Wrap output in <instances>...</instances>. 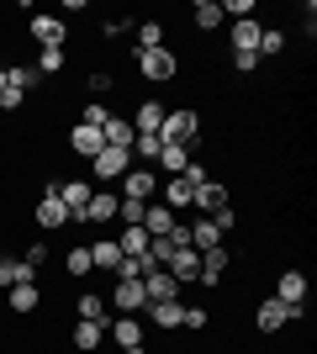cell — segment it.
I'll use <instances>...</instances> for the list:
<instances>
[{
  "mask_svg": "<svg viewBox=\"0 0 317 354\" xmlns=\"http://www.w3.org/2000/svg\"><path fill=\"white\" fill-rule=\"evenodd\" d=\"M79 317H106V301L101 296H79Z\"/></svg>",
  "mask_w": 317,
  "mask_h": 354,
  "instance_id": "cell-39",
  "label": "cell"
},
{
  "mask_svg": "<svg viewBox=\"0 0 317 354\" xmlns=\"http://www.w3.org/2000/svg\"><path fill=\"white\" fill-rule=\"evenodd\" d=\"M53 196H59V201H64V212H69V222H79V212L90 207L95 185H90V180H59V185H53Z\"/></svg>",
  "mask_w": 317,
  "mask_h": 354,
  "instance_id": "cell-4",
  "label": "cell"
},
{
  "mask_svg": "<svg viewBox=\"0 0 317 354\" xmlns=\"http://www.w3.org/2000/svg\"><path fill=\"white\" fill-rule=\"evenodd\" d=\"M90 164H95V180H122L127 169H133V153H127V148H111V143H106Z\"/></svg>",
  "mask_w": 317,
  "mask_h": 354,
  "instance_id": "cell-6",
  "label": "cell"
},
{
  "mask_svg": "<svg viewBox=\"0 0 317 354\" xmlns=\"http://www.w3.org/2000/svg\"><path fill=\"white\" fill-rule=\"evenodd\" d=\"M153 323L159 328H180V317H185V301H153Z\"/></svg>",
  "mask_w": 317,
  "mask_h": 354,
  "instance_id": "cell-30",
  "label": "cell"
},
{
  "mask_svg": "<svg viewBox=\"0 0 317 354\" xmlns=\"http://www.w3.org/2000/svg\"><path fill=\"white\" fill-rule=\"evenodd\" d=\"M117 207H122V196L95 191V196H90V207L79 212V222H117Z\"/></svg>",
  "mask_w": 317,
  "mask_h": 354,
  "instance_id": "cell-12",
  "label": "cell"
},
{
  "mask_svg": "<svg viewBox=\"0 0 317 354\" xmlns=\"http://www.w3.org/2000/svg\"><path fill=\"white\" fill-rule=\"evenodd\" d=\"M69 148H75L79 159H95V153L106 148V138L95 133V127H75V133H69Z\"/></svg>",
  "mask_w": 317,
  "mask_h": 354,
  "instance_id": "cell-23",
  "label": "cell"
},
{
  "mask_svg": "<svg viewBox=\"0 0 317 354\" xmlns=\"http://www.w3.org/2000/svg\"><path fill=\"white\" fill-rule=\"evenodd\" d=\"M101 138H106L111 148H133V122H127V117H111V122L101 127Z\"/></svg>",
  "mask_w": 317,
  "mask_h": 354,
  "instance_id": "cell-28",
  "label": "cell"
},
{
  "mask_svg": "<svg viewBox=\"0 0 317 354\" xmlns=\"http://www.w3.org/2000/svg\"><path fill=\"white\" fill-rule=\"evenodd\" d=\"M27 281H37V270L27 265V259H0V291H11V286H27Z\"/></svg>",
  "mask_w": 317,
  "mask_h": 354,
  "instance_id": "cell-16",
  "label": "cell"
},
{
  "mask_svg": "<svg viewBox=\"0 0 317 354\" xmlns=\"http://www.w3.org/2000/svg\"><path fill=\"white\" fill-rule=\"evenodd\" d=\"M211 222H217V233H227V227L238 222V212H233V207H222V212H217V217H211Z\"/></svg>",
  "mask_w": 317,
  "mask_h": 354,
  "instance_id": "cell-44",
  "label": "cell"
},
{
  "mask_svg": "<svg viewBox=\"0 0 317 354\" xmlns=\"http://www.w3.org/2000/svg\"><path fill=\"white\" fill-rule=\"evenodd\" d=\"M169 275H175V286H185V281H196V270H201V254L196 249H180V254H175V259H169Z\"/></svg>",
  "mask_w": 317,
  "mask_h": 354,
  "instance_id": "cell-21",
  "label": "cell"
},
{
  "mask_svg": "<svg viewBox=\"0 0 317 354\" xmlns=\"http://www.w3.org/2000/svg\"><path fill=\"white\" fill-rule=\"evenodd\" d=\"M106 328H111V317H79L69 339H75V349L90 354V349H101V344H106Z\"/></svg>",
  "mask_w": 317,
  "mask_h": 354,
  "instance_id": "cell-7",
  "label": "cell"
},
{
  "mask_svg": "<svg viewBox=\"0 0 317 354\" xmlns=\"http://www.w3.org/2000/svg\"><path fill=\"white\" fill-rule=\"evenodd\" d=\"M196 133H201V117H196V111H164L159 143H180V148H191V143H196Z\"/></svg>",
  "mask_w": 317,
  "mask_h": 354,
  "instance_id": "cell-2",
  "label": "cell"
},
{
  "mask_svg": "<svg viewBox=\"0 0 317 354\" xmlns=\"http://www.w3.org/2000/svg\"><path fill=\"white\" fill-rule=\"evenodd\" d=\"M307 317V307H286V301H259V312H254V323H259V333H275V328H286V323H302Z\"/></svg>",
  "mask_w": 317,
  "mask_h": 354,
  "instance_id": "cell-3",
  "label": "cell"
},
{
  "mask_svg": "<svg viewBox=\"0 0 317 354\" xmlns=\"http://www.w3.org/2000/svg\"><path fill=\"white\" fill-rule=\"evenodd\" d=\"M111 85H117V80H111V74H106V69H95V74H90V90H95V95H106V90H111Z\"/></svg>",
  "mask_w": 317,
  "mask_h": 354,
  "instance_id": "cell-43",
  "label": "cell"
},
{
  "mask_svg": "<svg viewBox=\"0 0 317 354\" xmlns=\"http://www.w3.org/2000/svg\"><path fill=\"white\" fill-rule=\"evenodd\" d=\"M191 207H201L206 217H217V212L227 207V185H217V180H206V185H196V201Z\"/></svg>",
  "mask_w": 317,
  "mask_h": 354,
  "instance_id": "cell-19",
  "label": "cell"
},
{
  "mask_svg": "<svg viewBox=\"0 0 317 354\" xmlns=\"http://www.w3.org/2000/svg\"><path fill=\"white\" fill-rule=\"evenodd\" d=\"M117 249H122V259L148 254V233H143V227H122V233H117Z\"/></svg>",
  "mask_w": 317,
  "mask_h": 354,
  "instance_id": "cell-26",
  "label": "cell"
},
{
  "mask_svg": "<svg viewBox=\"0 0 317 354\" xmlns=\"http://www.w3.org/2000/svg\"><path fill=\"white\" fill-rule=\"evenodd\" d=\"M280 48H286V32H275V27L259 32V59H265V53H280Z\"/></svg>",
  "mask_w": 317,
  "mask_h": 354,
  "instance_id": "cell-37",
  "label": "cell"
},
{
  "mask_svg": "<svg viewBox=\"0 0 317 354\" xmlns=\"http://www.w3.org/2000/svg\"><path fill=\"white\" fill-rule=\"evenodd\" d=\"M249 11H254V0H227L222 16H238V21H249Z\"/></svg>",
  "mask_w": 317,
  "mask_h": 354,
  "instance_id": "cell-40",
  "label": "cell"
},
{
  "mask_svg": "<svg viewBox=\"0 0 317 354\" xmlns=\"http://www.w3.org/2000/svg\"><path fill=\"white\" fill-rule=\"evenodd\" d=\"M106 339L117 344V349H143V328H137V317H117V323L106 328Z\"/></svg>",
  "mask_w": 317,
  "mask_h": 354,
  "instance_id": "cell-14",
  "label": "cell"
},
{
  "mask_svg": "<svg viewBox=\"0 0 317 354\" xmlns=\"http://www.w3.org/2000/svg\"><path fill=\"white\" fill-rule=\"evenodd\" d=\"M191 249H196V254H206V249H222V233H217V222H211V217H201L196 227H191Z\"/></svg>",
  "mask_w": 317,
  "mask_h": 354,
  "instance_id": "cell-24",
  "label": "cell"
},
{
  "mask_svg": "<svg viewBox=\"0 0 317 354\" xmlns=\"http://www.w3.org/2000/svg\"><path fill=\"white\" fill-rule=\"evenodd\" d=\"M275 301H286V307H307V275H302V270H280V281H275Z\"/></svg>",
  "mask_w": 317,
  "mask_h": 354,
  "instance_id": "cell-8",
  "label": "cell"
},
{
  "mask_svg": "<svg viewBox=\"0 0 317 354\" xmlns=\"http://www.w3.org/2000/svg\"><path fill=\"white\" fill-rule=\"evenodd\" d=\"M117 354H143V349H117Z\"/></svg>",
  "mask_w": 317,
  "mask_h": 354,
  "instance_id": "cell-45",
  "label": "cell"
},
{
  "mask_svg": "<svg viewBox=\"0 0 317 354\" xmlns=\"http://www.w3.org/2000/svg\"><path fill=\"white\" fill-rule=\"evenodd\" d=\"M137 74H143L148 85H169V80L180 74V59H175L169 48H148V53H137Z\"/></svg>",
  "mask_w": 317,
  "mask_h": 354,
  "instance_id": "cell-1",
  "label": "cell"
},
{
  "mask_svg": "<svg viewBox=\"0 0 317 354\" xmlns=\"http://www.w3.org/2000/svg\"><path fill=\"white\" fill-rule=\"evenodd\" d=\"M27 32L37 37L43 48H64V37H69V27H64V16H32Z\"/></svg>",
  "mask_w": 317,
  "mask_h": 354,
  "instance_id": "cell-9",
  "label": "cell"
},
{
  "mask_svg": "<svg viewBox=\"0 0 317 354\" xmlns=\"http://www.w3.org/2000/svg\"><path fill=\"white\" fill-rule=\"evenodd\" d=\"M148 48H164V27L159 21H137V53H148Z\"/></svg>",
  "mask_w": 317,
  "mask_h": 354,
  "instance_id": "cell-33",
  "label": "cell"
},
{
  "mask_svg": "<svg viewBox=\"0 0 317 354\" xmlns=\"http://www.w3.org/2000/svg\"><path fill=\"white\" fill-rule=\"evenodd\" d=\"M222 275H227V249H206V254H201L196 281L201 286H222Z\"/></svg>",
  "mask_w": 317,
  "mask_h": 354,
  "instance_id": "cell-15",
  "label": "cell"
},
{
  "mask_svg": "<svg viewBox=\"0 0 317 354\" xmlns=\"http://www.w3.org/2000/svg\"><path fill=\"white\" fill-rule=\"evenodd\" d=\"M111 307H117V312H143V307H148L143 281H117V291H111Z\"/></svg>",
  "mask_w": 317,
  "mask_h": 354,
  "instance_id": "cell-11",
  "label": "cell"
},
{
  "mask_svg": "<svg viewBox=\"0 0 317 354\" xmlns=\"http://www.w3.org/2000/svg\"><path fill=\"white\" fill-rule=\"evenodd\" d=\"M191 201H196V185H191V180H185V175H175V180H169V185H164V207L175 212V217H180V212L191 207Z\"/></svg>",
  "mask_w": 317,
  "mask_h": 354,
  "instance_id": "cell-17",
  "label": "cell"
},
{
  "mask_svg": "<svg viewBox=\"0 0 317 354\" xmlns=\"http://www.w3.org/2000/svg\"><path fill=\"white\" fill-rule=\"evenodd\" d=\"M32 217H37V227H53V233H59V227H69V212H64V201H59L53 191L37 201V212H32Z\"/></svg>",
  "mask_w": 317,
  "mask_h": 354,
  "instance_id": "cell-13",
  "label": "cell"
},
{
  "mask_svg": "<svg viewBox=\"0 0 317 354\" xmlns=\"http://www.w3.org/2000/svg\"><path fill=\"white\" fill-rule=\"evenodd\" d=\"M159 164L169 169V180H175V175H185V164H191V148H180V143H164V148H159Z\"/></svg>",
  "mask_w": 317,
  "mask_h": 354,
  "instance_id": "cell-27",
  "label": "cell"
},
{
  "mask_svg": "<svg viewBox=\"0 0 317 354\" xmlns=\"http://www.w3.org/2000/svg\"><path fill=\"white\" fill-rule=\"evenodd\" d=\"M259 21L249 16V21H233V53H259Z\"/></svg>",
  "mask_w": 317,
  "mask_h": 354,
  "instance_id": "cell-22",
  "label": "cell"
},
{
  "mask_svg": "<svg viewBox=\"0 0 317 354\" xmlns=\"http://www.w3.org/2000/svg\"><path fill=\"white\" fill-rule=\"evenodd\" d=\"M206 323H211V312H206V307H185V317H180V328H191V333H201Z\"/></svg>",
  "mask_w": 317,
  "mask_h": 354,
  "instance_id": "cell-38",
  "label": "cell"
},
{
  "mask_svg": "<svg viewBox=\"0 0 317 354\" xmlns=\"http://www.w3.org/2000/svg\"><path fill=\"white\" fill-rule=\"evenodd\" d=\"M159 133H133V148H127V153H133V159H159Z\"/></svg>",
  "mask_w": 317,
  "mask_h": 354,
  "instance_id": "cell-32",
  "label": "cell"
},
{
  "mask_svg": "<svg viewBox=\"0 0 317 354\" xmlns=\"http://www.w3.org/2000/svg\"><path fill=\"white\" fill-rule=\"evenodd\" d=\"M64 265H69V275H90V249H85V243L69 249V254H64Z\"/></svg>",
  "mask_w": 317,
  "mask_h": 354,
  "instance_id": "cell-35",
  "label": "cell"
},
{
  "mask_svg": "<svg viewBox=\"0 0 317 354\" xmlns=\"http://www.w3.org/2000/svg\"><path fill=\"white\" fill-rule=\"evenodd\" d=\"M159 127H164V106H159V101H143V106H137L133 133H159Z\"/></svg>",
  "mask_w": 317,
  "mask_h": 354,
  "instance_id": "cell-25",
  "label": "cell"
},
{
  "mask_svg": "<svg viewBox=\"0 0 317 354\" xmlns=\"http://www.w3.org/2000/svg\"><path fill=\"white\" fill-rule=\"evenodd\" d=\"M64 69V48H43L37 53V74H59Z\"/></svg>",
  "mask_w": 317,
  "mask_h": 354,
  "instance_id": "cell-36",
  "label": "cell"
},
{
  "mask_svg": "<svg viewBox=\"0 0 317 354\" xmlns=\"http://www.w3.org/2000/svg\"><path fill=\"white\" fill-rule=\"evenodd\" d=\"M106 122H111V106H106V101H85V111H79V127H95V133H101Z\"/></svg>",
  "mask_w": 317,
  "mask_h": 354,
  "instance_id": "cell-31",
  "label": "cell"
},
{
  "mask_svg": "<svg viewBox=\"0 0 317 354\" xmlns=\"http://www.w3.org/2000/svg\"><path fill=\"white\" fill-rule=\"evenodd\" d=\"M175 222H180V217H175L164 201H159V207H143V233H148V238H164Z\"/></svg>",
  "mask_w": 317,
  "mask_h": 354,
  "instance_id": "cell-20",
  "label": "cell"
},
{
  "mask_svg": "<svg viewBox=\"0 0 317 354\" xmlns=\"http://www.w3.org/2000/svg\"><path fill=\"white\" fill-rule=\"evenodd\" d=\"M233 69H238V74H254L259 69V53H233Z\"/></svg>",
  "mask_w": 317,
  "mask_h": 354,
  "instance_id": "cell-41",
  "label": "cell"
},
{
  "mask_svg": "<svg viewBox=\"0 0 317 354\" xmlns=\"http://www.w3.org/2000/svg\"><path fill=\"white\" fill-rule=\"evenodd\" d=\"M37 301H43L37 281H27V286H11V312H37Z\"/></svg>",
  "mask_w": 317,
  "mask_h": 354,
  "instance_id": "cell-29",
  "label": "cell"
},
{
  "mask_svg": "<svg viewBox=\"0 0 317 354\" xmlns=\"http://www.w3.org/2000/svg\"><path fill=\"white\" fill-rule=\"evenodd\" d=\"M185 180H191V185H206V164H196V159H191V164H185Z\"/></svg>",
  "mask_w": 317,
  "mask_h": 354,
  "instance_id": "cell-42",
  "label": "cell"
},
{
  "mask_svg": "<svg viewBox=\"0 0 317 354\" xmlns=\"http://www.w3.org/2000/svg\"><path fill=\"white\" fill-rule=\"evenodd\" d=\"M153 191H159V175H153V169H143V164L122 175V201H143V207H148Z\"/></svg>",
  "mask_w": 317,
  "mask_h": 354,
  "instance_id": "cell-5",
  "label": "cell"
},
{
  "mask_svg": "<svg viewBox=\"0 0 317 354\" xmlns=\"http://www.w3.org/2000/svg\"><path fill=\"white\" fill-rule=\"evenodd\" d=\"M196 27H222V6H217V0H196Z\"/></svg>",
  "mask_w": 317,
  "mask_h": 354,
  "instance_id": "cell-34",
  "label": "cell"
},
{
  "mask_svg": "<svg viewBox=\"0 0 317 354\" xmlns=\"http://www.w3.org/2000/svg\"><path fill=\"white\" fill-rule=\"evenodd\" d=\"M143 296H148V307L153 301H180V286L169 270H153V275H143Z\"/></svg>",
  "mask_w": 317,
  "mask_h": 354,
  "instance_id": "cell-10",
  "label": "cell"
},
{
  "mask_svg": "<svg viewBox=\"0 0 317 354\" xmlns=\"http://www.w3.org/2000/svg\"><path fill=\"white\" fill-rule=\"evenodd\" d=\"M117 265H122L117 238H95V243H90V270H111V275H117Z\"/></svg>",
  "mask_w": 317,
  "mask_h": 354,
  "instance_id": "cell-18",
  "label": "cell"
}]
</instances>
